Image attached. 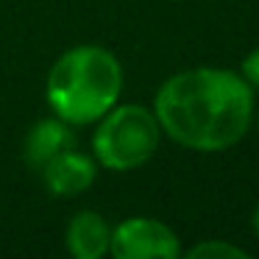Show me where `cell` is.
<instances>
[{
    "label": "cell",
    "instance_id": "cell-1",
    "mask_svg": "<svg viewBox=\"0 0 259 259\" xmlns=\"http://www.w3.org/2000/svg\"><path fill=\"white\" fill-rule=\"evenodd\" d=\"M153 114L159 128L181 148L220 153L234 148L251 128L253 87L234 70H181L159 87Z\"/></svg>",
    "mask_w": 259,
    "mask_h": 259
},
{
    "label": "cell",
    "instance_id": "cell-2",
    "mask_svg": "<svg viewBox=\"0 0 259 259\" xmlns=\"http://www.w3.org/2000/svg\"><path fill=\"white\" fill-rule=\"evenodd\" d=\"M123 92V67L109 48L75 45L64 51L45 81V101L70 125L98 123Z\"/></svg>",
    "mask_w": 259,
    "mask_h": 259
},
{
    "label": "cell",
    "instance_id": "cell-3",
    "mask_svg": "<svg viewBox=\"0 0 259 259\" xmlns=\"http://www.w3.org/2000/svg\"><path fill=\"white\" fill-rule=\"evenodd\" d=\"M162 128L151 109L140 103H123L112 106L92 134V151L98 164L114 173L137 170L156 153Z\"/></svg>",
    "mask_w": 259,
    "mask_h": 259
},
{
    "label": "cell",
    "instance_id": "cell-4",
    "mask_svg": "<svg viewBox=\"0 0 259 259\" xmlns=\"http://www.w3.org/2000/svg\"><path fill=\"white\" fill-rule=\"evenodd\" d=\"M109 253L117 259H176L181 256V242L162 220L128 218L112 229Z\"/></svg>",
    "mask_w": 259,
    "mask_h": 259
},
{
    "label": "cell",
    "instance_id": "cell-5",
    "mask_svg": "<svg viewBox=\"0 0 259 259\" xmlns=\"http://www.w3.org/2000/svg\"><path fill=\"white\" fill-rule=\"evenodd\" d=\"M39 173H42V184H45V190L51 192V195L75 198L95 184L98 164L92 156L75 151V145H73V148H67V151L56 153L51 162L42 164Z\"/></svg>",
    "mask_w": 259,
    "mask_h": 259
},
{
    "label": "cell",
    "instance_id": "cell-6",
    "mask_svg": "<svg viewBox=\"0 0 259 259\" xmlns=\"http://www.w3.org/2000/svg\"><path fill=\"white\" fill-rule=\"evenodd\" d=\"M109 240H112V229L103 220V214L92 209L73 214L64 231L67 251L75 259H101L103 253H109Z\"/></svg>",
    "mask_w": 259,
    "mask_h": 259
},
{
    "label": "cell",
    "instance_id": "cell-7",
    "mask_svg": "<svg viewBox=\"0 0 259 259\" xmlns=\"http://www.w3.org/2000/svg\"><path fill=\"white\" fill-rule=\"evenodd\" d=\"M75 145V134H73V125L59 120L56 114L48 120H39L34 128L28 131L25 137V145H23V159L28 167L39 170L45 162H51L56 153L67 151V148Z\"/></svg>",
    "mask_w": 259,
    "mask_h": 259
},
{
    "label": "cell",
    "instance_id": "cell-8",
    "mask_svg": "<svg viewBox=\"0 0 259 259\" xmlns=\"http://www.w3.org/2000/svg\"><path fill=\"white\" fill-rule=\"evenodd\" d=\"M190 259H203V256H231V259H245L248 251L240 245H231V242L223 240H206V242H198L187 251Z\"/></svg>",
    "mask_w": 259,
    "mask_h": 259
},
{
    "label": "cell",
    "instance_id": "cell-9",
    "mask_svg": "<svg viewBox=\"0 0 259 259\" xmlns=\"http://www.w3.org/2000/svg\"><path fill=\"white\" fill-rule=\"evenodd\" d=\"M242 78H245L253 90H259V48H253V51L242 59Z\"/></svg>",
    "mask_w": 259,
    "mask_h": 259
},
{
    "label": "cell",
    "instance_id": "cell-10",
    "mask_svg": "<svg viewBox=\"0 0 259 259\" xmlns=\"http://www.w3.org/2000/svg\"><path fill=\"white\" fill-rule=\"evenodd\" d=\"M251 229H253V234L259 237V201H256V206H253V212H251Z\"/></svg>",
    "mask_w": 259,
    "mask_h": 259
}]
</instances>
